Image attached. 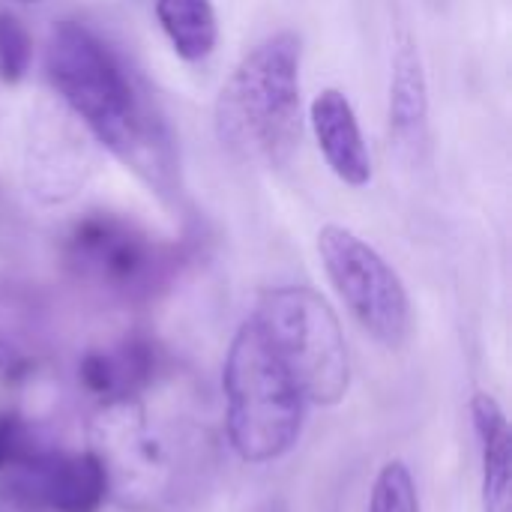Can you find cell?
<instances>
[{
	"mask_svg": "<svg viewBox=\"0 0 512 512\" xmlns=\"http://www.w3.org/2000/svg\"><path fill=\"white\" fill-rule=\"evenodd\" d=\"M45 69L57 96L102 147L150 180H162L168 153L162 126L150 117L132 75L108 42L78 21H60L48 36Z\"/></svg>",
	"mask_w": 512,
	"mask_h": 512,
	"instance_id": "6da1fadb",
	"label": "cell"
},
{
	"mask_svg": "<svg viewBox=\"0 0 512 512\" xmlns=\"http://www.w3.org/2000/svg\"><path fill=\"white\" fill-rule=\"evenodd\" d=\"M300 36L258 42L216 99V138L246 165L282 168L300 141Z\"/></svg>",
	"mask_w": 512,
	"mask_h": 512,
	"instance_id": "7a4b0ae2",
	"label": "cell"
},
{
	"mask_svg": "<svg viewBox=\"0 0 512 512\" xmlns=\"http://www.w3.org/2000/svg\"><path fill=\"white\" fill-rule=\"evenodd\" d=\"M222 390L225 432L243 462L267 465L294 450L303 432L306 399L252 315L231 339Z\"/></svg>",
	"mask_w": 512,
	"mask_h": 512,
	"instance_id": "3957f363",
	"label": "cell"
},
{
	"mask_svg": "<svg viewBox=\"0 0 512 512\" xmlns=\"http://www.w3.org/2000/svg\"><path fill=\"white\" fill-rule=\"evenodd\" d=\"M252 318L306 402L333 408L351 384L342 324L333 306L306 285H282L261 294Z\"/></svg>",
	"mask_w": 512,
	"mask_h": 512,
	"instance_id": "277c9868",
	"label": "cell"
},
{
	"mask_svg": "<svg viewBox=\"0 0 512 512\" xmlns=\"http://www.w3.org/2000/svg\"><path fill=\"white\" fill-rule=\"evenodd\" d=\"M63 258L81 282L120 300L153 297L177 270L171 246L117 213L81 216L63 240Z\"/></svg>",
	"mask_w": 512,
	"mask_h": 512,
	"instance_id": "5b68a950",
	"label": "cell"
},
{
	"mask_svg": "<svg viewBox=\"0 0 512 512\" xmlns=\"http://www.w3.org/2000/svg\"><path fill=\"white\" fill-rule=\"evenodd\" d=\"M324 270L357 324L384 348L396 351L411 336V300L399 273L363 237L342 225H324L318 234Z\"/></svg>",
	"mask_w": 512,
	"mask_h": 512,
	"instance_id": "8992f818",
	"label": "cell"
},
{
	"mask_svg": "<svg viewBox=\"0 0 512 512\" xmlns=\"http://www.w3.org/2000/svg\"><path fill=\"white\" fill-rule=\"evenodd\" d=\"M105 495L108 471L93 453L36 450L9 477V501L42 512H96Z\"/></svg>",
	"mask_w": 512,
	"mask_h": 512,
	"instance_id": "52a82bcc",
	"label": "cell"
},
{
	"mask_svg": "<svg viewBox=\"0 0 512 512\" xmlns=\"http://www.w3.org/2000/svg\"><path fill=\"white\" fill-rule=\"evenodd\" d=\"M309 120H312L318 147H321L330 171L345 186H354V189L369 186L372 156H369V147L363 141L351 99L342 90L327 87L315 96V102L309 108Z\"/></svg>",
	"mask_w": 512,
	"mask_h": 512,
	"instance_id": "ba28073f",
	"label": "cell"
},
{
	"mask_svg": "<svg viewBox=\"0 0 512 512\" xmlns=\"http://www.w3.org/2000/svg\"><path fill=\"white\" fill-rule=\"evenodd\" d=\"M390 135L396 147L417 156L429 141V84L417 42L402 33L390 66Z\"/></svg>",
	"mask_w": 512,
	"mask_h": 512,
	"instance_id": "9c48e42d",
	"label": "cell"
},
{
	"mask_svg": "<svg viewBox=\"0 0 512 512\" xmlns=\"http://www.w3.org/2000/svg\"><path fill=\"white\" fill-rule=\"evenodd\" d=\"M474 435L483 459V507L486 512H510L512 507V435L501 402L489 393L471 399Z\"/></svg>",
	"mask_w": 512,
	"mask_h": 512,
	"instance_id": "30bf717a",
	"label": "cell"
},
{
	"mask_svg": "<svg viewBox=\"0 0 512 512\" xmlns=\"http://www.w3.org/2000/svg\"><path fill=\"white\" fill-rule=\"evenodd\" d=\"M156 348L147 339H123L111 351H93L81 360V384L102 399L126 402L153 381Z\"/></svg>",
	"mask_w": 512,
	"mask_h": 512,
	"instance_id": "8fae6325",
	"label": "cell"
},
{
	"mask_svg": "<svg viewBox=\"0 0 512 512\" xmlns=\"http://www.w3.org/2000/svg\"><path fill=\"white\" fill-rule=\"evenodd\" d=\"M156 21L177 57L207 60L219 42V21L210 0H156Z\"/></svg>",
	"mask_w": 512,
	"mask_h": 512,
	"instance_id": "7c38bea8",
	"label": "cell"
},
{
	"mask_svg": "<svg viewBox=\"0 0 512 512\" xmlns=\"http://www.w3.org/2000/svg\"><path fill=\"white\" fill-rule=\"evenodd\" d=\"M369 512H420L417 483L405 462L393 459L378 471L369 498Z\"/></svg>",
	"mask_w": 512,
	"mask_h": 512,
	"instance_id": "4fadbf2b",
	"label": "cell"
},
{
	"mask_svg": "<svg viewBox=\"0 0 512 512\" xmlns=\"http://www.w3.org/2000/svg\"><path fill=\"white\" fill-rule=\"evenodd\" d=\"M33 60V39L27 27L6 9H0V78L18 84Z\"/></svg>",
	"mask_w": 512,
	"mask_h": 512,
	"instance_id": "5bb4252c",
	"label": "cell"
},
{
	"mask_svg": "<svg viewBox=\"0 0 512 512\" xmlns=\"http://www.w3.org/2000/svg\"><path fill=\"white\" fill-rule=\"evenodd\" d=\"M30 453H36V447H33V435L24 426V420L0 417V471L15 468Z\"/></svg>",
	"mask_w": 512,
	"mask_h": 512,
	"instance_id": "9a60e30c",
	"label": "cell"
},
{
	"mask_svg": "<svg viewBox=\"0 0 512 512\" xmlns=\"http://www.w3.org/2000/svg\"><path fill=\"white\" fill-rule=\"evenodd\" d=\"M0 512H42V510H33V507H21V504L6 501V504H0Z\"/></svg>",
	"mask_w": 512,
	"mask_h": 512,
	"instance_id": "2e32d148",
	"label": "cell"
},
{
	"mask_svg": "<svg viewBox=\"0 0 512 512\" xmlns=\"http://www.w3.org/2000/svg\"><path fill=\"white\" fill-rule=\"evenodd\" d=\"M267 512H288V507H285L282 501H273V504L267 507Z\"/></svg>",
	"mask_w": 512,
	"mask_h": 512,
	"instance_id": "e0dca14e",
	"label": "cell"
},
{
	"mask_svg": "<svg viewBox=\"0 0 512 512\" xmlns=\"http://www.w3.org/2000/svg\"><path fill=\"white\" fill-rule=\"evenodd\" d=\"M18 3H42V0H18Z\"/></svg>",
	"mask_w": 512,
	"mask_h": 512,
	"instance_id": "ac0fdd59",
	"label": "cell"
}]
</instances>
